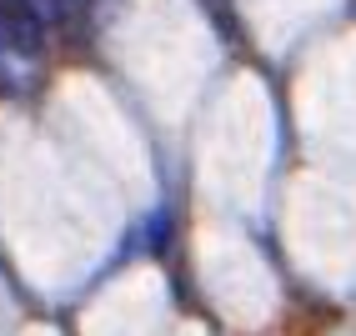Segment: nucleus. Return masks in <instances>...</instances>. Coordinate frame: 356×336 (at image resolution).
Returning a JSON list of instances; mask_svg holds the SVG:
<instances>
[{"instance_id":"1","label":"nucleus","mask_w":356,"mask_h":336,"mask_svg":"<svg viewBox=\"0 0 356 336\" xmlns=\"http://www.w3.org/2000/svg\"><path fill=\"white\" fill-rule=\"evenodd\" d=\"M0 35H6L10 45H20V51H40L45 26H40L31 0H0Z\"/></svg>"},{"instance_id":"2","label":"nucleus","mask_w":356,"mask_h":336,"mask_svg":"<svg viewBox=\"0 0 356 336\" xmlns=\"http://www.w3.org/2000/svg\"><path fill=\"white\" fill-rule=\"evenodd\" d=\"M45 6H51V10H81L86 0H45Z\"/></svg>"}]
</instances>
